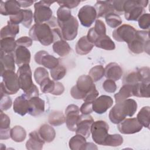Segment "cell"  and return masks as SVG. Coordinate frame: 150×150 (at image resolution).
Listing matches in <instances>:
<instances>
[{
	"label": "cell",
	"mask_w": 150,
	"mask_h": 150,
	"mask_svg": "<svg viewBox=\"0 0 150 150\" xmlns=\"http://www.w3.org/2000/svg\"><path fill=\"white\" fill-rule=\"evenodd\" d=\"M139 82V77L137 71H131L126 74L123 78V85L134 86Z\"/></svg>",
	"instance_id": "f6af8a7d"
},
{
	"label": "cell",
	"mask_w": 150,
	"mask_h": 150,
	"mask_svg": "<svg viewBox=\"0 0 150 150\" xmlns=\"http://www.w3.org/2000/svg\"><path fill=\"white\" fill-rule=\"evenodd\" d=\"M10 124L9 117L1 111L0 112V139H8L11 137L10 135Z\"/></svg>",
	"instance_id": "d4e9b609"
},
{
	"label": "cell",
	"mask_w": 150,
	"mask_h": 150,
	"mask_svg": "<svg viewBox=\"0 0 150 150\" xmlns=\"http://www.w3.org/2000/svg\"><path fill=\"white\" fill-rule=\"evenodd\" d=\"M35 62L49 69H53L59 64V59L49 54L45 50L38 52L34 57Z\"/></svg>",
	"instance_id": "5bb4252c"
},
{
	"label": "cell",
	"mask_w": 150,
	"mask_h": 150,
	"mask_svg": "<svg viewBox=\"0 0 150 150\" xmlns=\"http://www.w3.org/2000/svg\"><path fill=\"white\" fill-rule=\"evenodd\" d=\"M38 132L45 142L49 143L52 142L56 137V131L54 129L47 124L42 125L38 130Z\"/></svg>",
	"instance_id": "484cf974"
},
{
	"label": "cell",
	"mask_w": 150,
	"mask_h": 150,
	"mask_svg": "<svg viewBox=\"0 0 150 150\" xmlns=\"http://www.w3.org/2000/svg\"><path fill=\"white\" fill-rule=\"evenodd\" d=\"M148 1H125L124 14L126 20L137 21L143 14Z\"/></svg>",
	"instance_id": "52a82bcc"
},
{
	"label": "cell",
	"mask_w": 150,
	"mask_h": 150,
	"mask_svg": "<svg viewBox=\"0 0 150 150\" xmlns=\"http://www.w3.org/2000/svg\"><path fill=\"white\" fill-rule=\"evenodd\" d=\"M80 116V108L74 104L69 105L65 110L66 124L70 131H76L77 122Z\"/></svg>",
	"instance_id": "9a60e30c"
},
{
	"label": "cell",
	"mask_w": 150,
	"mask_h": 150,
	"mask_svg": "<svg viewBox=\"0 0 150 150\" xmlns=\"http://www.w3.org/2000/svg\"><path fill=\"white\" fill-rule=\"evenodd\" d=\"M64 91V87L63 85V84L60 82L56 81L55 88L53 91L52 92V94L54 96H60L63 93Z\"/></svg>",
	"instance_id": "91938a15"
},
{
	"label": "cell",
	"mask_w": 150,
	"mask_h": 150,
	"mask_svg": "<svg viewBox=\"0 0 150 150\" xmlns=\"http://www.w3.org/2000/svg\"><path fill=\"white\" fill-rule=\"evenodd\" d=\"M132 87L129 85H123L121 87L120 91L114 95V98L116 103L122 102L128 98L132 96Z\"/></svg>",
	"instance_id": "74e56055"
},
{
	"label": "cell",
	"mask_w": 150,
	"mask_h": 150,
	"mask_svg": "<svg viewBox=\"0 0 150 150\" xmlns=\"http://www.w3.org/2000/svg\"><path fill=\"white\" fill-rule=\"evenodd\" d=\"M105 19L107 24L112 28H117L120 25L122 22L121 17L115 13L108 14L105 17Z\"/></svg>",
	"instance_id": "7bdbcfd3"
},
{
	"label": "cell",
	"mask_w": 150,
	"mask_h": 150,
	"mask_svg": "<svg viewBox=\"0 0 150 150\" xmlns=\"http://www.w3.org/2000/svg\"><path fill=\"white\" fill-rule=\"evenodd\" d=\"M19 32V26L18 25H14L8 21L7 25L4 26L1 30V39L5 38H15L16 35Z\"/></svg>",
	"instance_id": "d6a6232c"
},
{
	"label": "cell",
	"mask_w": 150,
	"mask_h": 150,
	"mask_svg": "<svg viewBox=\"0 0 150 150\" xmlns=\"http://www.w3.org/2000/svg\"><path fill=\"white\" fill-rule=\"evenodd\" d=\"M97 149V147L96 146L95 144L91 142H86L85 149Z\"/></svg>",
	"instance_id": "6125c7cd"
},
{
	"label": "cell",
	"mask_w": 150,
	"mask_h": 150,
	"mask_svg": "<svg viewBox=\"0 0 150 150\" xmlns=\"http://www.w3.org/2000/svg\"><path fill=\"white\" fill-rule=\"evenodd\" d=\"M138 25L140 28L146 30L149 29L150 26V16L149 13H145L141 15L138 19Z\"/></svg>",
	"instance_id": "681fc988"
},
{
	"label": "cell",
	"mask_w": 150,
	"mask_h": 150,
	"mask_svg": "<svg viewBox=\"0 0 150 150\" xmlns=\"http://www.w3.org/2000/svg\"><path fill=\"white\" fill-rule=\"evenodd\" d=\"M17 46L29 47L32 45V39L28 36H22L16 40Z\"/></svg>",
	"instance_id": "11a10c76"
},
{
	"label": "cell",
	"mask_w": 150,
	"mask_h": 150,
	"mask_svg": "<svg viewBox=\"0 0 150 150\" xmlns=\"http://www.w3.org/2000/svg\"><path fill=\"white\" fill-rule=\"evenodd\" d=\"M56 86V81L51 80L49 77L44 79L40 84V90L43 93L52 94Z\"/></svg>",
	"instance_id": "b9f144b4"
},
{
	"label": "cell",
	"mask_w": 150,
	"mask_h": 150,
	"mask_svg": "<svg viewBox=\"0 0 150 150\" xmlns=\"http://www.w3.org/2000/svg\"><path fill=\"white\" fill-rule=\"evenodd\" d=\"M60 28L63 39L65 40H73L77 35L79 22L77 19L72 16L70 19L64 22L57 23Z\"/></svg>",
	"instance_id": "9c48e42d"
},
{
	"label": "cell",
	"mask_w": 150,
	"mask_h": 150,
	"mask_svg": "<svg viewBox=\"0 0 150 150\" xmlns=\"http://www.w3.org/2000/svg\"><path fill=\"white\" fill-rule=\"evenodd\" d=\"M30 108L28 114L33 117L39 116L45 111V101L39 96L29 99Z\"/></svg>",
	"instance_id": "7402d4cb"
},
{
	"label": "cell",
	"mask_w": 150,
	"mask_h": 150,
	"mask_svg": "<svg viewBox=\"0 0 150 150\" xmlns=\"http://www.w3.org/2000/svg\"><path fill=\"white\" fill-rule=\"evenodd\" d=\"M70 94L76 100L93 102L98 97L99 92L91 78L88 75H82L78 78L76 84L71 87Z\"/></svg>",
	"instance_id": "7a4b0ae2"
},
{
	"label": "cell",
	"mask_w": 150,
	"mask_h": 150,
	"mask_svg": "<svg viewBox=\"0 0 150 150\" xmlns=\"http://www.w3.org/2000/svg\"><path fill=\"white\" fill-rule=\"evenodd\" d=\"M86 142V138L84 137L76 134L69 140V146L72 150H83L85 149Z\"/></svg>",
	"instance_id": "836d02e7"
},
{
	"label": "cell",
	"mask_w": 150,
	"mask_h": 150,
	"mask_svg": "<svg viewBox=\"0 0 150 150\" xmlns=\"http://www.w3.org/2000/svg\"><path fill=\"white\" fill-rule=\"evenodd\" d=\"M11 138L16 142H23L26 137V132L25 129L20 125L13 127L10 132Z\"/></svg>",
	"instance_id": "8d00e7d4"
},
{
	"label": "cell",
	"mask_w": 150,
	"mask_h": 150,
	"mask_svg": "<svg viewBox=\"0 0 150 150\" xmlns=\"http://www.w3.org/2000/svg\"><path fill=\"white\" fill-rule=\"evenodd\" d=\"M49 123L53 126H59L66 122L65 115L60 111H53L48 117Z\"/></svg>",
	"instance_id": "d590c367"
},
{
	"label": "cell",
	"mask_w": 150,
	"mask_h": 150,
	"mask_svg": "<svg viewBox=\"0 0 150 150\" xmlns=\"http://www.w3.org/2000/svg\"><path fill=\"white\" fill-rule=\"evenodd\" d=\"M0 61L1 72L4 71V70H12L15 71V61L12 53L5 54L2 52H1Z\"/></svg>",
	"instance_id": "f546056e"
},
{
	"label": "cell",
	"mask_w": 150,
	"mask_h": 150,
	"mask_svg": "<svg viewBox=\"0 0 150 150\" xmlns=\"http://www.w3.org/2000/svg\"><path fill=\"white\" fill-rule=\"evenodd\" d=\"M149 83L139 82L132 87V95L137 97H149Z\"/></svg>",
	"instance_id": "83f0119b"
},
{
	"label": "cell",
	"mask_w": 150,
	"mask_h": 150,
	"mask_svg": "<svg viewBox=\"0 0 150 150\" xmlns=\"http://www.w3.org/2000/svg\"><path fill=\"white\" fill-rule=\"evenodd\" d=\"M29 99L24 94L17 97L14 100L13 110L15 113L23 116L29 112Z\"/></svg>",
	"instance_id": "d6986e66"
},
{
	"label": "cell",
	"mask_w": 150,
	"mask_h": 150,
	"mask_svg": "<svg viewBox=\"0 0 150 150\" xmlns=\"http://www.w3.org/2000/svg\"><path fill=\"white\" fill-rule=\"evenodd\" d=\"M57 3L60 6L67 8L69 9L77 7L80 3V1H57Z\"/></svg>",
	"instance_id": "6f0895ef"
},
{
	"label": "cell",
	"mask_w": 150,
	"mask_h": 150,
	"mask_svg": "<svg viewBox=\"0 0 150 150\" xmlns=\"http://www.w3.org/2000/svg\"><path fill=\"white\" fill-rule=\"evenodd\" d=\"M123 74L121 66L117 63H110L104 69V76L107 79L113 81L120 80Z\"/></svg>",
	"instance_id": "ffe728a7"
},
{
	"label": "cell",
	"mask_w": 150,
	"mask_h": 150,
	"mask_svg": "<svg viewBox=\"0 0 150 150\" xmlns=\"http://www.w3.org/2000/svg\"><path fill=\"white\" fill-rule=\"evenodd\" d=\"M20 88L24 92V95L29 99L33 97L39 96V90L32 81V71L29 64L19 67L16 73Z\"/></svg>",
	"instance_id": "277c9868"
},
{
	"label": "cell",
	"mask_w": 150,
	"mask_h": 150,
	"mask_svg": "<svg viewBox=\"0 0 150 150\" xmlns=\"http://www.w3.org/2000/svg\"><path fill=\"white\" fill-rule=\"evenodd\" d=\"M53 50L55 53L60 57L67 56L71 51L69 43L63 39L57 40L53 43Z\"/></svg>",
	"instance_id": "f1b7e54d"
},
{
	"label": "cell",
	"mask_w": 150,
	"mask_h": 150,
	"mask_svg": "<svg viewBox=\"0 0 150 150\" xmlns=\"http://www.w3.org/2000/svg\"><path fill=\"white\" fill-rule=\"evenodd\" d=\"M139 82H145V83H149V68L148 67H142L137 71Z\"/></svg>",
	"instance_id": "c3c4849f"
},
{
	"label": "cell",
	"mask_w": 150,
	"mask_h": 150,
	"mask_svg": "<svg viewBox=\"0 0 150 150\" xmlns=\"http://www.w3.org/2000/svg\"><path fill=\"white\" fill-rule=\"evenodd\" d=\"M93 122L94 120L90 114L80 115L77 122L76 134L81 135L86 139L88 138L91 134V128Z\"/></svg>",
	"instance_id": "2e32d148"
},
{
	"label": "cell",
	"mask_w": 150,
	"mask_h": 150,
	"mask_svg": "<svg viewBox=\"0 0 150 150\" xmlns=\"http://www.w3.org/2000/svg\"><path fill=\"white\" fill-rule=\"evenodd\" d=\"M114 13L117 15L124 14V5L125 1H111Z\"/></svg>",
	"instance_id": "db71d44e"
},
{
	"label": "cell",
	"mask_w": 150,
	"mask_h": 150,
	"mask_svg": "<svg viewBox=\"0 0 150 150\" xmlns=\"http://www.w3.org/2000/svg\"><path fill=\"white\" fill-rule=\"evenodd\" d=\"M97 12V18H105L110 13H114L111 1H97L94 5Z\"/></svg>",
	"instance_id": "cb8c5ba5"
},
{
	"label": "cell",
	"mask_w": 150,
	"mask_h": 150,
	"mask_svg": "<svg viewBox=\"0 0 150 150\" xmlns=\"http://www.w3.org/2000/svg\"><path fill=\"white\" fill-rule=\"evenodd\" d=\"M78 18L83 26L88 28L97 18L96 9L90 5H84L80 9L78 12Z\"/></svg>",
	"instance_id": "4fadbf2b"
},
{
	"label": "cell",
	"mask_w": 150,
	"mask_h": 150,
	"mask_svg": "<svg viewBox=\"0 0 150 150\" xmlns=\"http://www.w3.org/2000/svg\"><path fill=\"white\" fill-rule=\"evenodd\" d=\"M137 119L142 127L149 128L150 121V108L149 106L143 107L138 112Z\"/></svg>",
	"instance_id": "e575fe53"
},
{
	"label": "cell",
	"mask_w": 150,
	"mask_h": 150,
	"mask_svg": "<svg viewBox=\"0 0 150 150\" xmlns=\"http://www.w3.org/2000/svg\"><path fill=\"white\" fill-rule=\"evenodd\" d=\"M96 47L106 50H112L115 48V45L112 39L107 35L99 37L94 43Z\"/></svg>",
	"instance_id": "1f68e13d"
},
{
	"label": "cell",
	"mask_w": 150,
	"mask_h": 150,
	"mask_svg": "<svg viewBox=\"0 0 150 150\" xmlns=\"http://www.w3.org/2000/svg\"><path fill=\"white\" fill-rule=\"evenodd\" d=\"M1 52L4 54L12 53L17 47L16 40L14 38H5L1 39Z\"/></svg>",
	"instance_id": "4dcf8cb0"
},
{
	"label": "cell",
	"mask_w": 150,
	"mask_h": 150,
	"mask_svg": "<svg viewBox=\"0 0 150 150\" xmlns=\"http://www.w3.org/2000/svg\"><path fill=\"white\" fill-rule=\"evenodd\" d=\"M93 29L98 37L106 35L105 25L104 22L100 19H97L96 21L95 25L93 28Z\"/></svg>",
	"instance_id": "816d5d0a"
},
{
	"label": "cell",
	"mask_w": 150,
	"mask_h": 150,
	"mask_svg": "<svg viewBox=\"0 0 150 150\" xmlns=\"http://www.w3.org/2000/svg\"><path fill=\"white\" fill-rule=\"evenodd\" d=\"M23 13V21L22 23V25L26 28H29L33 20V12L30 9H22Z\"/></svg>",
	"instance_id": "f907efd6"
},
{
	"label": "cell",
	"mask_w": 150,
	"mask_h": 150,
	"mask_svg": "<svg viewBox=\"0 0 150 150\" xmlns=\"http://www.w3.org/2000/svg\"><path fill=\"white\" fill-rule=\"evenodd\" d=\"M12 102L11 98L8 94L4 93H1V100H0V108L1 111H6L11 108Z\"/></svg>",
	"instance_id": "7dc6e473"
},
{
	"label": "cell",
	"mask_w": 150,
	"mask_h": 150,
	"mask_svg": "<svg viewBox=\"0 0 150 150\" xmlns=\"http://www.w3.org/2000/svg\"><path fill=\"white\" fill-rule=\"evenodd\" d=\"M66 74V69L62 65L59 64L54 69L50 70V76L54 81L63 79Z\"/></svg>",
	"instance_id": "ee69618b"
},
{
	"label": "cell",
	"mask_w": 150,
	"mask_h": 150,
	"mask_svg": "<svg viewBox=\"0 0 150 150\" xmlns=\"http://www.w3.org/2000/svg\"><path fill=\"white\" fill-rule=\"evenodd\" d=\"M109 126L102 120L94 121L91 128V134L93 141L98 145H103L105 140L108 135Z\"/></svg>",
	"instance_id": "30bf717a"
},
{
	"label": "cell",
	"mask_w": 150,
	"mask_h": 150,
	"mask_svg": "<svg viewBox=\"0 0 150 150\" xmlns=\"http://www.w3.org/2000/svg\"><path fill=\"white\" fill-rule=\"evenodd\" d=\"M92 103L93 102L89 101L84 102V103L81 105V107L80 108V111L81 112L82 114L88 115L93 111L92 108Z\"/></svg>",
	"instance_id": "680465c9"
},
{
	"label": "cell",
	"mask_w": 150,
	"mask_h": 150,
	"mask_svg": "<svg viewBox=\"0 0 150 150\" xmlns=\"http://www.w3.org/2000/svg\"><path fill=\"white\" fill-rule=\"evenodd\" d=\"M12 54L14 57L15 63L18 67L29 64L30 61V52L27 47L17 46Z\"/></svg>",
	"instance_id": "ac0fdd59"
},
{
	"label": "cell",
	"mask_w": 150,
	"mask_h": 150,
	"mask_svg": "<svg viewBox=\"0 0 150 150\" xmlns=\"http://www.w3.org/2000/svg\"><path fill=\"white\" fill-rule=\"evenodd\" d=\"M23 21V13L22 9L16 15H12L9 16V22L14 25H19V23H22Z\"/></svg>",
	"instance_id": "9f6ffc18"
},
{
	"label": "cell",
	"mask_w": 150,
	"mask_h": 150,
	"mask_svg": "<svg viewBox=\"0 0 150 150\" xmlns=\"http://www.w3.org/2000/svg\"><path fill=\"white\" fill-rule=\"evenodd\" d=\"M2 81L1 83V93L8 95H13L18 93L21 88L16 73L12 70H4L1 73Z\"/></svg>",
	"instance_id": "8992f818"
},
{
	"label": "cell",
	"mask_w": 150,
	"mask_h": 150,
	"mask_svg": "<svg viewBox=\"0 0 150 150\" xmlns=\"http://www.w3.org/2000/svg\"><path fill=\"white\" fill-rule=\"evenodd\" d=\"M29 138L26 143V148L29 150H40L45 143L38 134V131L29 133Z\"/></svg>",
	"instance_id": "603a6c76"
},
{
	"label": "cell",
	"mask_w": 150,
	"mask_h": 150,
	"mask_svg": "<svg viewBox=\"0 0 150 150\" xmlns=\"http://www.w3.org/2000/svg\"><path fill=\"white\" fill-rule=\"evenodd\" d=\"M30 38L43 46H49L57 40L63 39L58 28L57 19L54 16L47 23L34 24L29 30Z\"/></svg>",
	"instance_id": "6da1fadb"
},
{
	"label": "cell",
	"mask_w": 150,
	"mask_h": 150,
	"mask_svg": "<svg viewBox=\"0 0 150 150\" xmlns=\"http://www.w3.org/2000/svg\"><path fill=\"white\" fill-rule=\"evenodd\" d=\"M54 2L52 1H40L35 4L33 19L35 23L41 24L47 23L53 18V12L50 8V6Z\"/></svg>",
	"instance_id": "ba28073f"
},
{
	"label": "cell",
	"mask_w": 150,
	"mask_h": 150,
	"mask_svg": "<svg viewBox=\"0 0 150 150\" xmlns=\"http://www.w3.org/2000/svg\"><path fill=\"white\" fill-rule=\"evenodd\" d=\"M136 29L129 25L124 24L115 29L112 33L114 40L120 42L129 43L135 37Z\"/></svg>",
	"instance_id": "8fae6325"
},
{
	"label": "cell",
	"mask_w": 150,
	"mask_h": 150,
	"mask_svg": "<svg viewBox=\"0 0 150 150\" xmlns=\"http://www.w3.org/2000/svg\"><path fill=\"white\" fill-rule=\"evenodd\" d=\"M21 8H27L33 4V1H18Z\"/></svg>",
	"instance_id": "94428289"
},
{
	"label": "cell",
	"mask_w": 150,
	"mask_h": 150,
	"mask_svg": "<svg viewBox=\"0 0 150 150\" xmlns=\"http://www.w3.org/2000/svg\"><path fill=\"white\" fill-rule=\"evenodd\" d=\"M72 16L70 9L60 6L57 11V23L64 22L69 20Z\"/></svg>",
	"instance_id": "60d3db41"
},
{
	"label": "cell",
	"mask_w": 150,
	"mask_h": 150,
	"mask_svg": "<svg viewBox=\"0 0 150 150\" xmlns=\"http://www.w3.org/2000/svg\"><path fill=\"white\" fill-rule=\"evenodd\" d=\"M118 131L123 134H133L141 131L142 125L138 121L137 118L124 119L117 125Z\"/></svg>",
	"instance_id": "7c38bea8"
},
{
	"label": "cell",
	"mask_w": 150,
	"mask_h": 150,
	"mask_svg": "<svg viewBox=\"0 0 150 150\" xmlns=\"http://www.w3.org/2000/svg\"><path fill=\"white\" fill-rule=\"evenodd\" d=\"M150 40L148 30H137L134 39L128 43L129 50L133 53L146 52L149 54Z\"/></svg>",
	"instance_id": "5b68a950"
},
{
	"label": "cell",
	"mask_w": 150,
	"mask_h": 150,
	"mask_svg": "<svg viewBox=\"0 0 150 150\" xmlns=\"http://www.w3.org/2000/svg\"><path fill=\"white\" fill-rule=\"evenodd\" d=\"M112 104L113 100L110 96L102 95L93 101L92 108L96 113L101 114L105 112Z\"/></svg>",
	"instance_id": "e0dca14e"
},
{
	"label": "cell",
	"mask_w": 150,
	"mask_h": 150,
	"mask_svg": "<svg viewBox=\"0 0 150 150\" xmlns=\"http://www.w3.org/2000/svg\"><path fill=\"white\" fill-rule=\"evenodd\" d=\"M123 143V138L120 134H108L103 145L118 146Z\"/></svg>",
	"instance_id": "ab89813d"
},
{
	"label": "cell",
	"mask_w": 150,
	"mask_h": 150,
	"mask_svg": "<svg viewBox=\"0 0 150 150\" xmlns=\"http://www.w3.org/2000/svg\"><path fill=\"white\" fill-rule=\"evenodd\" d=\"M103 87L106 92L110 93H113L117 90V85L115 81L110 79L105 80L103 82Z\"/></svg>",
	"instance_id": "f5cc1de1"
},
{
	"label": "cell",
	"mask_w": 150,
	"mask_h": 150,
	"mask_svg": "<svg viewBox=\"0 0 150 150\" xmlns=\"http://www.w3.org/2000/svg\"><path fill=\"white\" fill-rule=\"evenodd\" d=\"M94 46V44L87 39L86 36H83L79 39L76 45V52L80 55H86L91 51Z\"/></svg>",
	"instance_id": "4316f807"
},
{
	"label": "cell",
	"mask_w": 150,
	"mask_h": 150,
	"mask_svg": "<svg viewBox=\"0 0 150 150\" xmlns=\"http://www.w3.org/2000/svg\"><path fill=\"white\" fill-rule=\"evenodd\" d=\"M34 79L36 83L39 85L41 83V82L47 77H49V73L48 71L43 67H39L36 68L33 73Z\"/></svg>",
	"instance_id": "bcb514c9"
},
{
	"label": "cell",
	"mask_w": 150,
	"mask_h": 150,
	"mask_svg": "<svg viewBox=\"0 0 150 150\" xmlns=\"http://www.w3.org/2000/svg\"><path fill=\"white\" fill-rule=\"evenodd\" d=\"M137 102L131 98L116 103L109 112L110 120L114 124H118L126 117H132L137 110Z\"/></svg>",
	"instance_id": "3957f363"
},
{
	"label": "cell",
	"mask_w": 150,
	"mask_h": 150,
	"mask_svg": "<svg viewBox=\"0 0 150 150\" xmlns=\"http://www.w3.org/2000/svg\"><path fill=\"white\" fill-rule=\"evenodd\" d=\"M88 76L94 82H96L101 80L104 76V68L101 65L95 66L90 70Z\"/></svg>",
	"instance_id": "f35d334b"
},
{
	"label": "cell",
	"mask_w": 150,
	"mask_h": 150,
	"mask_svg": "<svg viewBox=\"0 0 150 150\" xmlns=\"http://www.w3.org/2000/svg\"><path fill=\"white\" fill-rule=\"evenodd\" d=\"M19 4L18 1L11 0L5 2L1 1L0 5V13L2 15H15L20 11Z\"/></svg>",
	"instance_id": "44dd1931"
}]
</instances>
